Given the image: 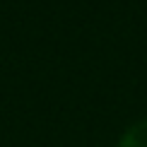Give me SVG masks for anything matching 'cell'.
I'll return each instance as SVG.
<instances>
[{"label": "cell", "instance_id": "obj_1", "mask_svg": "<svg viewBox=\"0 0 147 147\" xmlns=\"http://www.w3.org/2000/svg\"><path fill=\"white\" fill-rule=\"evenodd\" d=\"M118 147H147V121L133 125L123 135V140H121Z\"/></svg>", "mask_w": 147, "mask_h": 147}]
</instances>
